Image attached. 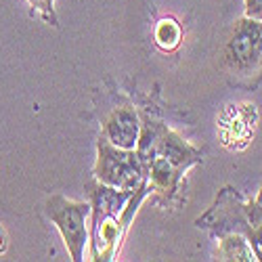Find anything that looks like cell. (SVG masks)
<instances>
[{
    "label": "cell",
    "mask_w": 262,
    "mask_h": 262,
    "mask_svg": "<svg viewBox=\"0 0 262 262\" xmlns=\"http://www.w3.org/2000/svg\"><path fill=\"white\" fill-rule=\"evenodd\" d=\"M147 185L139 189V195L133 198L135 191L114 189L107 185H89V195L95 204L93 221V258L112 260L120 244L122 231L130 223V216L147 195Z\"/></svg>",
    "instance_id": "obj_1"
},
{
    "label": "cell",
    "mask_w": 262,
    "mask_h": 262,
    "mask_svg": "<svg viewBox=\"0 0 262 262\" xmlns=\"http://www.w3.org/2000/svg\"><path fill=\"white\" fill-rule=\"evenodd\" d=\"M99 160L95 166L97 179L114 189H124V191H135L147 177V164L139 156V151L135 154V149H122L112 145L105 137L99 139L97 143Z\"/></svg>",
    "instance_id": "obj_2"
},
{
    "label": "cell",
    "mask_w": 262,
    "mask_h": 262,
    "mask_svg": "<svg viewBox=\"0 0 262 262\" xmlns=\"http://www.w3.org/2000/svg\"><path fill=\"white\" fill-rule=\"evenodd\" d=\"M225 68L237 78H252L262 70V21L239 19L225 47Z\"/></svg>",
    "instance_id": "obj_3"
},
{
    "label": "cell",
    "mask_w": 262,
    "mask_h": 262,
    "mask_svg": "<svg viewBox=\"0 0 262 262\" xmlns=\"http://www.w3.org/2000/svg\"><path fill=\"white\" fill-rule=\"evenodd\" d=\"M47 216L59 229L65 248L70 250L72 260L80 262L84 254V246L89 242V231H86V218L91 214V206L86 202H72L61 195H53L47 202Z\"/></svg>",
    "instance_id": "obj_4"
},
{
    "label": "cell",
    "mask_w": 262,
    "mask_h": 262,
    "mask_svg": "<svg viewBox=\"0 0 262 262\" xmlns=\"http://www.w3.org/2000/svg\"><path fill=\"white\" fill-rule=\"evenodd\" d=\"M216 122L221 143L233 151H242L252 143L256 135L258 112L252 103H229L218 114Z\"/></svg>",
    "instance_id": "obj_5"
},
{
    "label": "cell",
    "mask_w": 262,
    "mask_h": 262,
    "mask_svg": "<svg viewBox=\"0 0 262 262\" xmlns=\"http://www.w3.org/2000/svg\"><path fill=\"white\" fill-rule=\"evenodd\" d=\"M103 137L116 147L135 149L141 137V124H139V116L135 112V107H130V105L116 107L105 118Z\"/></svg>",
    "instance_id": "obj_6"
},
{
    "label": "cell",
    "mask_w": 262,
    "mask_h": 262,
    "mask_svg": "<svg viewBox=\"0 0 262 262\" xmlns=\"http://www.w3.org/2000/svg\"><path fill=\"white\" fill-rule=\"evenodd\" d=\"M147 164V174H149V183L156 191L172 195L177 191V183L181 179L183 170L177 168L172 162H168L166 158H162L160 154H149L145 158Z\"/></svg>",
    "instance_id": "obj_7"
},
{
    "label": "cell",
    "mask_w": 262,
    "mask_h": 262,
    "mask_svg": "<svg viewBox=\"0 0 262 262\" xmlns=\"http://www.w3.org/2000/svg\"><path fill=\"white\" fill-rule=\"evenodd\" d=\"M181 38H183V30L174 19H162L158 21L156 26V45L164 51L170 53L181 45Z\"/></svg>",
    "instance_id": "obj_8"
},
{
    "label": "cell",
    "mask_w": 262,
    "mask_h": 262,
    "mask_svg": "<svg viewBox=\"0 0 262 262\" xmlns=\"http://www.w3.org/2000/svg\"><path fill=\"white\" fill-rule=\"evenodd\" d=\"M218 258L221 260H256L252 246H248L242 237H229L223 242L221 250H218Z\"/></svg>",
    "instance_id": "obj_9"
},
{
    "label": "cell",
    "mask_w": 262,
    "mask_h": 262,
    "mask_svg": "<svg viewBox=\"0 0 262 262\" xmlns=\"http://www.w3.org/2000/svg\"><path fill=\"white\" fill-rule=\"evenodd\" d=\"M28 3H30L36 11H40V15L45 17L47 24L57 26V15H55V9H53L55 0H28Z\"/></svg>",
    "instance_id": "obj_10"
},
{
    "label": "cell",
    "mask_w": 262,
    "mask_h": 262,
    "mask_svg": "<svg viewBox=\"0 0 262 262\" xmlns=\"http://www.w3.org/2000/svg\"><path fill=\"white\" fill-rule=\"evenodd\" d=\"M246 13L248 17L262 21V0H246Z\"/></svg>",
    "instance_id": "obj_11"
},
{
    "label": "cell",
    "mask_w": 262,
    "mask_h": 262,
    "mask_svg": "<svg viewBox=\"0 0 262 262\" xmlns=\"http://www.w3.org/2000/svg\"><path fill=\"white\" fill-rule=\"evenodd\" d=\"M5 250H7V231L0 225V254H5Z\"/></svg>",
    "instance_id": "obj_12"
}]
</instances>
